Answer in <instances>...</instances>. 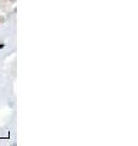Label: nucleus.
I'll list each match as a JSON object with an SVG mask.
<instances>
[{"instance_id": "obj_1", "label": "nucleus", "mask_w": 138, "mask_h": 146, "mask_svg": "<svg viewBox=\"0 0 138 146\" xmlns=\"http://www.w3.org/2000/svg\"><path fill=\"white\" fill-rule=\"evenodd\" d=\"M1 22H4V18H3V17H0V23H1Z\"/></svg>"}, {"instance_id": "obj_2", "label": "nucleus", "mask_w": 138, "mask_h": 146, "mask_svg": "<svg viewBox=\"0 0 138 146\" xmlns=\"http://www.w3.org/2000/svg\"><path fill=\"white\" fill-rule=\"evenodd\" d=\"M4 48V44H0V49H3Z\"/></svg>"}]
</instances>
